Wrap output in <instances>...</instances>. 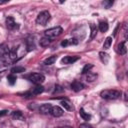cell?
I'll return each instance as SVG.
<instances>
[{
    "label": "cell",
    "mask_w": 128,
    "mask_h": 128,
    "mask_svg": "<svg viewBox=\"0 0 128 128\" xmlns=\"http://www.w3.org/2000/svg\"><path fill=\"white\" fill-rule=\"evenodd\" d=\"M100 96L103 99L107 100H114L121 96V92L118 90H103L100 93Z\"/></svg>",
    "instance_id": "6da1fadb"
},
{
    "label": "cell",
    "mask_w": 128,
    "mask_h": 128,
    "mask_svg": "<svg viewBox=\"0 0 128 128\" xmlns=\"http://www.w3.org/2000/svg\"><path fill=\"white\" fill-rule=\"evenodd\" d=\"M26 78H27L29 81H31L32 83L36 84V85H40V84L43 83L44 80H45V76H44L43 74H41V73H32V74L27 75Z\"/></svg>",
    "instance_id": "7a4b0ae2"
},
{
    "label": "cell",
    "mask_w": 128,
    "mask_h": 128,
    "mask_svg": "<svg viewBox=\"0 0 128 128\" xmlns=\"http://www.w3.org/2000/svg\"><path fill=\"white\" fill-rule=\"evenodd\" d=\"M50 13L48 12V11H46V10H44V11H42V12H40L39 14H38V16H37V18H36V23L38 24V25H46L47 24V22L50 20Z\"/></svg>",
    "instance_id": "3957f363"
},
{
    "label": "cell",
    "mask_w": 128,
    "mask_h": 128,
    "mask_svg": "<svg viewBox=\"0 0 128 128\" xmlns=\"http://www.w3.org/2000/svg\"><path fill=\"white\" fill-rule=\"evenodd\" d=\"M63 32V29L61 27H53V28H49L47 29L44 34H45V37L51 39V38H55V37H58L59 35H61Z\"/></svg>",
    "instance_id": "277c9868"
},
{
    "label": "cell",
    "mask_w": 128,
    "mask_h": 128,
    "mask_svg": "<svg viewBox=\"0 0 128 128\" xmlns=\"http://www.w3.org/2000/svg\"><path fill=\"white\" fill-rule=\"evenodd\" d=\"M49 113H50L53 117H60V116L63 115L64 111H63V109H62L61 107H59V106H52Z\"/></svg>",
    "instance_id": "5b68a950"
},
{
    "label": "cell",
    "mask_w": 128,
    "mask_h": 128,
    "mask_svg": "<svg viewBox=\"0 0 128 128\" xmlns=\"http://www.w3.org/2000/svg\"><path fill=\"white\" fill-rule=\"evenodd\" d=\"M9 47L7 44L2 43L0 44V58H7L9 57Z\"/></svg>",
    "instance_id": "8992f818"
},
{
    "label": "cell",
    "mask_w": 128,
    "mask_h": 128,
    "mask_svg": "<svg viewBox=\"0 0 128 128\" xmlns=\"http://www.w3.org/2000/svg\"><path fill=\"white\" fill-rule=\"evenodd\" d=\"M80 57L79 56H65L62 58L61 62L63 64H72L74 62H76Z\"/></svg>",
    "instance_id": "52a82bcc"
},
{
    "label": "cell",
    "mask_w": 128,
    "mask_h": 128,
    "mask_svg": "<svg viewBox=\"0 0 128 128\" xmlns=\"http://www.w3.org/2000/svg\"><path fill=\"white\" fill-rule=\"evenodd\" d=\"M84 84H82L81 82H78V81H74L72 84H71V89L75 92H79L81 90L84 89Z\"/></svg>",
    "instance_id": "ba28073f"
},
{
    "label": "cell",
    "mask_w": 128,
    "mask_h": 128,
    "mask_svg": "<svg viewBox=\"0 0 128 128\" xmlns=\"http://www.w3.org/2000/svg\"><path fill=\"white\" fill-rule=\"evenodd\" d=\"M6 26H7V28L10 29V30H13V29H15V28L18 27V26L16 25V22L14 21V19H13L12 17H10V16L6 18Z\"/></svg>",
    "instance_id": "9c48e42d"
},
{
    "label": "cell",
    "mask_w": 128,
    "mask_h": 128,
    "mask_svg": "<svg viewBox=\"0 0 128 128\" xmlns=\"http://www.w3.org/2000/svg\"><path fill=\"white\" fill-rule=\"evenodd\" d=\"M116 51H117V53L120 54V55H124V54H126V51H127V49H126V42L123 41V42L119 43V44L117 45V49H116Z\"/></svg>",
    "instance_id": "30bf717a"
},
{
    "label": "cell",
    "mask_w": 128,
    "mask_h": 128,
    "mask_svg": "<svg viewBox=\"0 0 128 128\" xmlns=\"http://www.w3.org/2000/svg\"><path fill=\"white\" fill-rule=\"evenodd\" d=\"M51 104H48V103H45V104H42L40 107H39V112L41 114H48L50 112V109H51Z\"/></svg>",
    "instance_id": "8fae6325"
},
{
    "label": "cell",
    "mask_w": 128,
    "mask_h": 128,
    "mask_svg": "<svg viewBox=\"0 0 128 128\" xmlns=\"http://www.w3.org/2000/svg\"><path fill=\"white\" fill-rule=\"evenodd\" d=\"M25 43H26V48H27V51H31L35 48V44H34V39L32 37H28L26 40H25Z\"/></svg>",
    "instance_id": "7c38bea8"
},
{
    "label": "cell",
    "mask_w": 128,
    "mask_h": 128,
    "mask_svg": "<svg viewBox=\"0 0 128 128\" xmlns=\"http://www.w3.org/2000/svg\"><path fill=\"white\" fill-rule=\"evenodd\" d=\"M98 75L96 73H92V72H87L86 73V81L87 82H94L97 79Z\"/></svg>",
    "instance_id": "4fadbf2b"
},
{
    "label": "cell",
    "mask_w": 128,
    "mask_h": 128,
    "mask_svg": "<svg viewBox=\"0 0 128 128\" xmlns=\"http://www.w3.org/2000/svg\"><path fill=\"white\" fill-rule=\"evenodd\" d=\"M12 117H13L14 119H16V120H24V119H25L23 113H22L21 111H19V110L13 111V112H12Z\"/></svg>",
    "instance_id": "5bb4252c"
},
{
    "label": "cell",
    "mask_w": 128,
    "mask_h": 128,
    "mask_svg": "<svg viewBox=\"0 0 128 128\" xmlns=\"http://www.w3.org/2000/svg\"><path fill=\"white\" fill-rule=\"evenodd\" d=\"M43 91H44V87L41 86V85H37V86H35V87L31 90V93H32L33 95H38V94H41Z\"/></svg>",
    "instance_id": "9a60e30c"
},
{
    "label": "cell",
    "mask_w": 128,
    "mask_h": 128,
    "mask_svg": "<svg viewBox=\"0 0 128 128\" xmlns=\"http://www.w3.org/2000/svg\"><path fill=\"white\" fill-rule=\"evenodd\" d=\"M90 30H91V33H90V39L92 40V39H94V38L96 37L98 28L96 27V25H94V24H90Z\"/></svg>",
    "instance_id": "2e32d148"
},
{
    "label": "cell",
    "mask_w": 128,
    "mask_h": 128,
    "mask_svg": "<svg viewBox=\"0 0 128 128\" xmlns=\"http://www.w3.org/2000/svg\"><path fill=\"white\" fill-rule=\"evenodd\" d=\"M99 56H100V59H101V61H102L104 64H107V63H108V61H109L110 57H109V55H108L107 53H105V52L101 51V52L99 53Z\"/></svg>",
    "instance_id": "e0dca14e"
},
{
    "label": "cell",
    "mask_w": 128,
    "mask_h": 128,
    "mask_svg": "<svg viewBox=\"0 0 128 128\" xmlns=\"http://www.w3.org/2000/svg\"><path fill=\"white\" fill-rule=\"evenodd\" d=\"M98 29L100 30V32H106L108 30V23L106 21H101L99 23V26H98Z\"/></svg>",
    "instance_id": "ac0fdd59"
},
{
    "label": "cell",
    "mask_w": 128,
    "mask_h": 128,
    "mask_svg": "<svg viewBox=\"0 0 128 128\" xmlns=\"http://www.w3.org/2000/svg\"><path fill=\"white\" fill-rule=\"evenodd\" d=\"M56 60H57V56L56 55H53V56L48 57L46 60H44V64L45 65H52V64L55 63Z\"/></svg>",
    "instance_id": "d6986e66"
},
{
    "label": "cell",
    "mask_w": 128,
    "mask_h": 128,
    "mask_svg": "<svg viewBox=\"0 0 128 128\" xmlns=\"http://www.w3.org/2000/svg\"><path fill=\"white\" fill-rule=\"evenodd\" d=\"M79 113H80V116H81L84 120H87V121H88V120H90V119H91V115H90V114H88L87 112H85V110H84L83 108H81V109H80Z\"/></svg>",
    "instance_id": "ffe728a7"
},
{
    "label": "cell",
    "mask_w": 128,
    "mask_h": 128,
    "mask_svg": "<svg viewBox=\"0 0 128 128\" xmlns=\"http://www.w3.org/2000/svg\"><path fill=\"white\" fill-rule=\"evenodd\" d=\"M50 42H51V39H49V38H47V37H45V36L40 39V45H41L42 47L48 46V45L50 44Z\"/></svg>",
    "instance_id": "44dd1931"
},
{
    "label": "cell",
    "mask_w": 128,
    "mask_h": 128,
    "mask_svg": "<svg viewBox=\"0 0 128 128\" xmlns=\"http://www.w3.org/2000/svg\"><path fill=\"white\" fill-rule=\"evenodd\" d=\"M17 50H18L17 47H13L12 49H10V51H9V57H10V59H12V60L16 59V57H17Z\"/></svg>",
    "instance_id": "7402d4cb"
},
{
    "label": "cell",
    "mask_w": 128,
    "mask_h": 128,
    "mask_svg": "<svg viewBox=\"0 0 128 128\" xmlns=\"http://www.w3.org/2000/svg\"><path fill=\"white\" fill-rule=\"evenodd\" d=\"M61 105L64 107V109H66L67 111H71L72 110V104L68 101V100H63L61 102Z\"/></svg>",
    "instance_id": "603a6c76"
},
{
    "label": "cell",
    "mask_w": 128,
    "mask_h": 128,
    "mask_svg": "<svg viewBox=\"0 0 128 128\" xmlns=\"http://www.w3.org/2000/svg\"><path fill=\"white\" fill-rule=\"evenodd\" d=\"M25 71V68L22 67V66H15L11 69V73L12 74H15V73H22Z\"/></svg>",
    "instance_id": "cb8c5ba5"
},
{
    "label": "cell",
    "mask_w": 128,
    "mask_h": 128,
    "mask_svg": "<svg viewBox=\"0 0 128 128\" xmlns=\"http://www.w3.org/2000/svg\"><path fill=\"white\" fill-rule=\"evenodd\" d=\"M7 80H8V83L10 84V85H14L15 84V82H16V80H17V78H16V76H15V74H9L8 76H7Z\"/></svg>",
    "instance_id": "d4e9b609"
},
{
    "label": "cell",
    "mask_w": 128,
    "mask_h": 128,
    "mask_svg": "<svg viewBox=\"0 0 128 128\" xmlns=\"http://www.w3.org/2000/svg\"><path fill=\"white\" fill-rule=\"evenodd\" d=\"M111 44H112V37L109 36V37H107V38L105 39L104 44H103V48H104V49H108V48H110Z\"/></svg>",
    "instance_id": "484cf974"
},
{
    "label": "cell",
    "mask_w": 128,
    "mask_h": 128,
    "mask_svg": "<svg viewBox=\"0 0 128 128\" xmlns=\"http://www.w3.org/2000/svg\"><path fill=\"white\" fill-rule=\"evenodd\" d=\"M92 67H93L92 64H86V65L83 67V69H82V74H86L87 72H89V70H90Z\"/></svg>",
    "instance_id": "4316f807"
},
{
    "label": "cell",
    "mask_w": 128,
    "mask_h": 128,
    "mask_svg": "<svg viewBox=\"0 0 128 128\" xmlns=\"http://www.w3.org/2000/svg\"><path fill=\"white\" fill-rule=\"evenodd\" d=\"M102 4L105 8H110V6L113 5V1H103Z\"/></svg>",
    "instance_id": "83f0119b"
},
{
    "label": "cell",
    "mask_w": 128,
    "mask_h": 128,
    "mask_svg": "<svg viewBox=\"0 0 128 128\" xmlns=\"http://www.w3.org/2000/svg\"><path fill=\"white\" fill-rule=\"evenodd\" d=\"M77 44H78V40L76 38L68 39V45H77Z\"/></svg>",
    "instance_id": "f1b7e54d"
},
{
    "label": "cell",
    "mask_w": 128,
    "mask_h": 128,
    "mask_svg": "<svg viewBox=\"0 0 128 128\" xmlns=\"http://www.w3.org/2000/svg\"><path fill=\"white\" fill-rule=\"evenodd\" d=\"M79 128H93V127L88 123H82L79 125Z\"/></svg>",
    "instance_id": "f546056e"
},
{
    "label": "cell",
    "mask_w": 128,
    "mask_h": 128,
    "mask_svg": "<svg viewBox=\"0 0 128 128\" xmlns=\"http://www.w3.org/2000/svg\"><path fill=\"white\" fill-rule=\"evenodd\" d=\"M62 91H63V88H62L60 85H56V86H55L54 92H62Z\"/></svg>",
    "instance_id": "4dcf8cb0"
},
{
    "label": "cell",
    "mask_w": 128,
    "mask_h": 128,
    "mask_svg": "<svg viewBox=\"0 0 128 128\" xmlns=\"http://www.w3.org/2000/svg\"><path fill=\"white\" fill-rule=\"evenodd\" d=\"M61 46H62V47H66V46H68V39L63 40V41L61 42Z\"/></svg>",
    "instance_id": "1f68e13d"
},
{
    "label": "cell",
    "mask_w": 128,
    "mask_h": 128,
    "mask_svg": "<svg viewBox=\"0 0 128 128\" xmlns=\"http://www.w3.org/2000/svg\"><path fill=\"white\" fill-rule=\"evenodd\" d=\"M7 113H8V111H7V110H2V111H0V117L5 116Z\"/></svg>",
    "instance_id": "d6a6232c"
},
{
    "label": "cell",
    "mask_w": 128,
    "mask_h": 128,
    "mask_svg": "<svg viewBox=\"0 0 128 128\" xmlns=\"http://www.w3.org/2000/svg\"><path fill=\"white\" fill-rule=\"evenodd\" d=\"M119 27H120V25L118 24V25H117V27H116V28H115V30H114V36H116V34H117V31H118V28H119Z\"/></svg>",
    "instance_id": "836d02e7"
},
{
    "label": "cell",
    "mask_w": 128,
    "mask_h": 128,
    "mask_svg": "<svg viewBox=\"0 0 128 128\" xmlns=\"http://www.w3.org/2000/svg\"><path fill=\"white\" fill-rule=\"evenodd\" d=\"M55 128H72L70 126H64V127H55Z\"/></svg>",
    "instance_id": "e575fe53"
},
{
    "label": "cell",
    "mask_w": 128,
    "mask_h": 128,
    "mask_svg": "<svg viewBox=\"0 0 128 128\" xmlns=\"http://www.w3.org/2000/svg\"><path fill=\"white\" fill-rule=\"evenodd\" d=\"M4 3H7V1H6V0H4V1H1V0H0V5H1V4H4Z\"/></svg>",
    "instance_id": "d590c367"
},
{
    "label": "cell",
    "mask_w": 128,
    "mask_h": 128,
    "mask_svg": "<svg viewBox=\"0 0 128 128\" xmlns=\"http://www.w3.org/2000/svg\"><path fill=\"white\" fill-rule=\"evenodd\" d=\"M106 128H114V127H106Z\"/></svg>",
    "instance_id": "8d00e7d4"
}]
</instances>
